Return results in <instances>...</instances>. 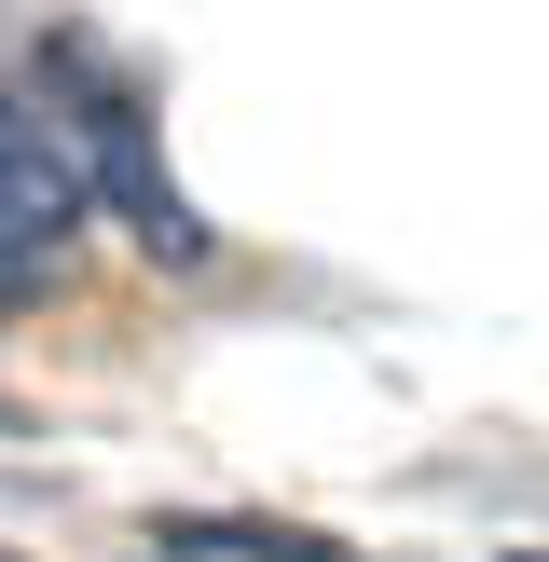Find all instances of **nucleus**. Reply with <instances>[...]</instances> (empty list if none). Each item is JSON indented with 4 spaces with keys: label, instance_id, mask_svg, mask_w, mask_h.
I'll use <instances>...</instances> for the list:
<instances>
[{
    "label": "nucleus",
    "instance_id": "obj_1",
    "mask_svg": "<svg viewBox=\"0 0 549 562\" xmlns=\"http://www.w3.org/2000/svg\"><path fill=\"white\" fill-rule=\"evenodd\" d=\"M82 206H97V165H82V137L55 124V110L0 97V302H27L55 261H69Z\"/></svg>",
    "mask_w": 549,
    "mask_h": 562
},
{
    "label": "nucleus",
    "instance_id": "obj_2",
    "mask_svg": "<svg viewBox=\"0 0 549 562\" xmlns=\"http://www.w3.org/2000/svg\"><path fill=\"white\" fill-rule=\"evenodd\" d=\"M55 69L82 82V110H55V124L82 137V165H97V192L137 220V247H165V261H206V220L179 206V179H152V137H137V82L110 69L97 42H55Z\"/></svg>",
    "mask_w": 549,
    "mask_h": 562
},
{
    "label": "nucleus",
    "instance_id": "obj_3",
    "mask_svg": "<svg viewBox=\"0 0 549 562\" xmlns=\"http://www.w3.org/2000/svg\"><path fill=\"white\" fill-rule=\"evenodd\" d=\"M152 549H192V562H371V549L302 536V521H179V536H152Z\"/></svg>",
    "mask_w": 549,
    "mask_h": 562
}]
</instances>
